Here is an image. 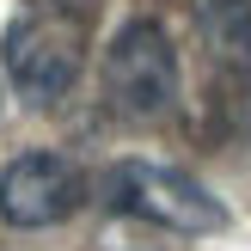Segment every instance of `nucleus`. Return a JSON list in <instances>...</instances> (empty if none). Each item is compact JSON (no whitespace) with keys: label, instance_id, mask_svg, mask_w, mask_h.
<instances>
[{"label":"nucleus","instance_id":"nucleus-2","mask_svg":"<svg viewBox=\"0 0 251 251\" xmlns=\"http://www.w3.org/2000/svg\"><path fill=\"white\" fill-rule=\"evenodd\" d=\"M104 104L129 123H159L178 110V49H172L159 19H129L117 25L104 61H98Z\"/></svg>","mask_w":251,"mask_h":251},{"label":"nucleus","instance_id":"nucleus-4","mask_svg":"<svg viewBox=\"0 0 251 251\" xmlns=\"http://www.w3.org/2000/svg\"><path fill=\"white\" fill-rule=\"evenodd\" d=\"M86 184L61 153H19L0 166V221L19 233H43L80 208Z\"/></svg>","mask_w":251,"mask_h":251},{"label":"nucleus","instance_id":"nucleus-3","mask_svg":"<svg viewBox=\"0 0 251 251\" xmlns=\"http://www.w3.org/2000/svg\"><path fill=\"white\" fill-rule=\"evenodd\" d=\"M104 196H110V208H123V215L147 221V227H166V233H190V239L227 227V208H221L190 172L153 166V159H123V166H110Z\"/></svg>","mask_w":251,"mask_h":251},{"label":"nucleus","instance_id":"nucleus-1","mask_svg":"<svg viewBox=\"0 0 251 251\" xmlns=\"http://www.w3.org/2000/svg\"><path fill=\"white\" fill-rule=\"evenodd\" d=\"M0 68H6L12 92L25 104H37V110L61 104L86 68V12L61 6V0L19 12L6 43H0Z\"/></svg>","mask_w":251,"mask_h":251}]
</instances>
